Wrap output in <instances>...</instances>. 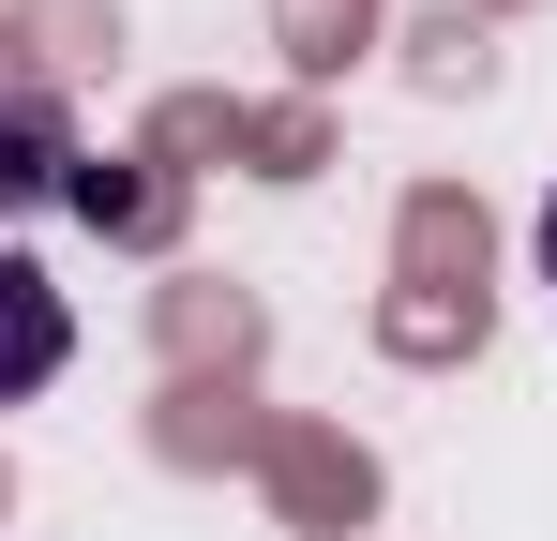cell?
Wrapping results in <instances>:
<instances>
[{"mask_svg":"<svg viewBox=\"0 0 557 541\" xmlns=\"http://www.w3.org/2000/svg\"><path fill=\"white\" fill-rule=\"evenodd\" d=\"M61 361H76V316H61V286H46V270L0 241V406H30Z\"/></svg>","mask_w":557,"mask_h":541,"instance_id":"1","label":"cell"},{"mask_svg":"<svg viewBox=\"0 0 557 541\" xmlns=\"http://www.w3.org/2000/svg\"><path fill=\"white\" fill-rule=\"evenodd\" d=\"M76 121L46 105V90H0V211H30V196H76Z\"/></svg>","mask_w":557,"mask_h":541,"instance_id":"2","label":"cell"},{"mask_svg":"<svg viewBox=\"0 0 557 541\" xmlns=\"http://www.w3.org/2000/svg\"><path fill=\"white\" fill-rule=\"evenodd\" d=\"M76 211H91V226H136V241L166 226V196H151V180H121V166H76Z\"/></svg>","mask_w":557,"mask_h":541,"instance_id":"3","label":"cell"},{"mask_svg":"<svg viewBox=\"0 0 557 541\" xmlns=\"http://www.w3.org/2000/svg\"><path fill=\"white\" fill-rule=\"evenodd\" d=\"M543 286H557V196H543Z\"/></svg>","mask_w":557,"mask_h":541,"instance_id":"4","label":"cell"}]
</instances>
